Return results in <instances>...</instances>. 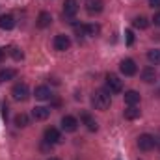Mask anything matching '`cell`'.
<instances>
[{"label":"cell","instance_id":"obj_27","mask_svg":"<svg viewBox=\"0 0 160 160\" xmlns=\"http://www.w3.org/2000/svg\"><path fill=\"white\" fill-rule=\"evenodd\" d=\"M149 6H153V8H160V0H149Z\"/></svg>","mask_w":160,"mask_h":160},{"label":"cell","instance_id":"obj_5","mask_svg":"<svg viewBox=\"0 0 160 160\" xmlns=\"http://www.w3.org/2000/svg\"><path fill=\"white\" fill-rule=\"evenodd\" d=\"M119 71L125 75V77H134V75H136V71H138L136 62H134V60H130V58L123 60V62L119 63Z\"/></svg>","mask_w":160,"mask_h":160},{"label":"cell","instance_id":"obj_30","mask_svg":"<svg viewBox=\"0 0 160 160\" xmlns=\"http://www.w3.org/2000/svg\"><path fill=\"white\" fill-rule=\"evenodd\" d=\"M2 60H4V50L0 48V62H2Z\"/></svg>","mask_w":160,"mask_h":160},{"label":"cell","instance_id":"obj_13","mask_svg":"<svg viewBox=\"0 0 160 160\" xmlns=\"http://www.w3.org/2000/svg\"><path fill=\"white\" fill-rule=\"evenodd\" d=\"M34 95H36V99H39V101H48V99L52 97V93H50V89H48L47 86H38L36 91H34Z\"/></svg>","mask_w":160,"mask_h":160},{"label":"cell","instance_id":"obj_3","mask_svg":"<svg viewBox=\"0 0 160 160\" xmlns=\"http://www.w3.org/2000/svg\"><path fill=\"white\" fill-rule=\"evenodd\" d=\"M123 89V82L118 75H106V91L108 93H119Z\"/></svg>","mask_w":160,"mask_h":160},{"label":"cell","instance_id":"obj_20","mask_svg":"<svg viewBox=\"0 0 160 160\" xmlns=\"http://www.w3.org/2000/svg\"><path fill=\"white\" fill-rule=\"evenodd\" d=\"M28 123H30V118H28L26 114H17V116H15V125H17L19 128L28 127Z\"/></svg>","mask_w":160,"mask_h":160},{"label":"cell","instance_id":"obj_25","mask_svg":"<svg viewBox=\"0 0 160 160\" xmlns=\"http://www.w3.org/2000/svg\"><path fill=\"white\" fill-rule=\"evenodd\" d=\"M73 30H75V34L82 38V36H86V24H73Z\"/></svg>","mask_w":160,"mask_h":160},{"label":"cell","instance_id":"obj_23","mask_svg":"<svg viewBox=\"0 0 160 160\" xmlns=\"http://www.w3.org/2000/svg\"><path fill=\"white\" fill-rule=\"evenodd\" d=\"M101 32V28L97 24H86V36H97Z\"/></svg>","mask_w":160,"mask_h":160},{"label":"cell","instance_id":"obj_24","mask_svg":"<svg viewBox=\"0 0 160 160\" xmlns=\"http://www.w3.org/2000/svg\"><path fill=\"white\" fill-rule=\"evenodd\" d=\"M9 54H11V58H13V60H17V62H19V60H22V56H24V54H22V50H21V48H17V47H11V48H9Z\"/></svg>","mask_w":160,"mask_h":160},{"label":"cell","instance_id":"obj_10","mask_svg":"<svg viewBox=\"0 0 160 160\" xmlns=\"http://www.w3.org/2000/svg\"><path fill=\"white\" fill-rule=\"evenodd\" d=\"M78 11V2L77 0H65L63 4V15L65 17H75Z\"/></svg>","mask_w":160,"mask_h":160},{"label":"cell","instance_id":"obj_14","mask_svg":"<svg viewBox=\"0 0 160 160\" xmlns=\"http://www.w3.org/2000/svg\"><path fill=\"white\" fill-rule=\"evenodd\" d=\"M15 26L13 15H0V30H11Z\"/></svg>","mask_w":160,"mask_h":160},{"label":"cell","instance_id":"obj_21","mask_svg":"<svg viewBox=\"0 0 160 160\" xmlns=\"http://www.w3.org/2000/svg\"><path fill=\"white\" fill-rule=\"evenodd\" d=\"M147 60L153 63V65H160V50L158 48H153L147 52Z\"/></svg>","mask_w":160,"mask_h":160},{"label":"cell","instance_id":"obj_15","mask_svg":"<svg viewBox=\"0 0 160 160\" xmlns=\"http://www.w3.org/2000/svg\"><path fill=\"white\" fill-rule=\"evenodd\" d=\"M125 102H127L128 106H136V104L140 102V93L134 91V89L127 91V93H125Z\"/></svg>","mask_w":160,"mask_h":160},{"label":"cell","instance_id":"obj_1","mask_svg":"<svg viewBox=\"0 0 160 160\" xmlns=\"http://www.w3.org/2000/svg\"><path fill=\"white\" fill-rule=\"evenodd\" d=\"M91 102H93V106L97 110H102L104 112L106 108H110L112 99H110V93L106 89H95L93 95H91Z\"/></svg>","mask_w":160,"mask_h":160},{"label":"cell","instance_id":"obj_6","mask_svg":"<svg viewBox=\"0 0 160 160\" xmlns=\"http://www.w3.org/2000/svg\"><path fill=\"white\" fill-rule=\"evenodd\" d=\"M69 47H71V39H69V36H65V34H58V36L54 38V48H56V50L63 52V50H67Z\"/></svg>","mask_w":160,"mask_h":160},{"label":"cell","instance_id":"obj_26","mask_svg":"<svg viewBox=\"0 0 160 160\" xmlns=\"http://www.w3.org/2000/svg\"><path fill=\"white\" fill-rule=\"evenodd\" d=\"M125 38H127V45H132L134 43V32L132 30H127L125 32Z\"/></svg>","mask_w":160,"mask_h":160},{"label":"cell","instance_id":"obj_8","mask_svg":"<svg viewBox=\"0 0 160 160\" xmlns=\"http://www.w3.org/2000/svg\"><path fill=\"white\" fill-rule=\"evenodd\" d=\"M60 140H62V136H60L58 128L50 127V128H47V130H45V142H47L48 145H54V143H58Z\"/></svg>","mask_w":160,"mask_h":160},{"label":"cell","instance_id":"obj_31","mask_svg":"<svg viewBox=\"0 0 160 160\" xmlns=\"http://www.w3.org/2000/svg\"><path fill=\"white\" fill-rule=\"evenodd\" d=\"M48 160H60V158H48Z\"/></svg>","mask_w":160,"mask_h":160},{"label":"cell","instance_id":"obj_17","mask_svg":"<svg viewBox=\"0 0 160 160\" xmlns=\"http://www.w3.org/2000/svg\"><path fill=\"white\" fill-rule=\"evenodd\" d=\"M17 77V69H2L0 71V84L8 82V80H13Z\"/></svg>","mask_w":160,"mask_h":160},{"label":"cell","instance_id":"obj_11","mask_svg":"<svg viewBox=\"0 0 160 160\" xmlns=\"http://www.w3.org/2000/svg\"><path fill=\"white\" fill-rule=\"evenodd\" d=\"M48 116H50V110L45 108V106H36V108L32 110V118L36 121H45Z\"/></svg>","mask_w":160,"mask_h":160},{"label":"cell","instance_id":"obj_2","mask_svg":"<svg viewBox=\"0 0 160 160\" xmlns=\"http://www.w3.org/2000/svg\"><path fill=\"white\" fill-rule=\"evenodd\" d=\"M11 95H13L15 101H26V99L30 97V89H28V86H26L24 82H19V84L13 86Z\"/></svg>","mask_w":160,"mask_h":160},{"label":"cell","instance_id":"obj_12","mask_svg":"<svg viewBox=\"0 0 160 160\" xmlns=\"http://www.w3.org/2000/svg\"><path fill=\"white\" fill-rule=\"evenodd\" d=\"M142 80H143L145 84H153V82L157 80V71H155V67H145V69L142 71Z\"/></svg>","mask_w":160,"mask_h":160},{"label":"cell","instance_id":"obj_28","mask_svg":"<svg viewBox=\"0 0 160 160\" xmlns=\"http://www.w3.org/2000/svg\"><path fill=\"white\" fill-rule=\"evenodd\" d=\"M2 118H4V119L8 118V106H6V104H2Z\"/></svg>","mask_w":160,"mask_h":160},{"label":"cell","instance_id":"obj_4","mask_svg":"<svg viewBox=\"0 0 160 160\" xmlns=\"http://www.w3.org/2000/svg\"><path fill=\"white\" fill-rule=\"evenodd\" d=\"M138 147L142 151H151L153 147H157V138L151 136V134H142L138 138Z\"/></svg>","mask_w":160,"mask_h":160},{"label":"cell","instance_id":"obj_16","mask_svg":"<svg viewBox=\"0 0 160 160\" xmlns=\"http://www.w3.org/2000/svg\"><path fill=\"white\" fill-rule=\"evenodd\" d=\"M50 22H52V17H50L48 11H41L39 15H38V26H39V28L50 26Z\"/></svg>","mask_w":160,"mask_h":160},{"label":"cell","instance_id":"obj_19","mask_svg":"<svg viewBox=\"0 0 160 160\" xmlns=\"http://www.w3.org/2000/svg\"><path fill=\"white\" fill-rule=\"evenodd\" d=\"M140 114H142V112H140L136 106H128V108L125 110V119H130V121L138 119V118H140Z\"/></svg>","mask_w":160,"mask_h":160},{"label":"cell","instance_id":"obj_7","mask_svg":"<svg viewBox=\"0 0 160 160\" xmlns=\"http://www.w3.org/2000/svg\"><path fill=\"white\" fill-rule=\"evenodd\" d=\"M62 128H63L65 132H75V130L78 128L77 118H73V116H63V118H62Z\"/></svg>","mask_w":160,"mask_h":160},{"label":"cell","instance_id":"obj_22","mask_svg":"<svg viewBox=\"0 0 160 160\" xmlns=\"http://www.w3.org/2000/svg\"><path fill=\"white\" fill-rule=\"evenodd\" d=\"M132 24H134V28H138V30H145V28L149 26V21H147L145 17H136V19L132 21Z\"/></svg>","mask_w":160,"mask_h":160},{"label":"cell","instance_id":"obj_9","mask_svg":"<svg viewBox=\"0 0 160 160\" xmlns=\"http://www.w3.org/2000/svg\"><path fill=\"white\" fill-rule=\"evenodd\" d=\"M102 6H104L102 0H86V9H88L89 15L101 13V11H102Z\"/></svg>","mask_w":160,"mask_h":160},{"label":"cell","instance_id":"obj_29","mask_svg":"<svg viewBox=\"0 0 160 160\" xmlns=\"http://www.w3.org/2000/svg\"><path fill=\"white\" fill-rule=\"evenodd\" d=\"M153 21H155V24H157V26H160V11H158V13H155V19H153Z\"/></svg>","mask_w":160,"mask_h":160},{"label":"cell","instance_id":"obj_18","mask_svg":"<svg viewBox=\"0 0 160 160\" xmlns=\"http://www.w3.org/2000/svg\"><path fill=\"white\" fill-rule=\"evenodd\" d=\"M82 121H84V125L88 127V130H91V132L97 130V121L93 119L89 114H82Z\"/></svg>","mask_w":160,"mask_h":160}]
</instances>
